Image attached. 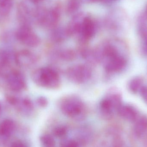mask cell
Here are the masks:
<instances>
[{
  "label": "cell",
  "instance_id": "obj_1",
  "mask_svg": "<svg viewBox=\"0 0 147 147\" xmlns=\"http://www.w3.org/2000/svg\"><path fill=\"white\" fill-rule=\"evenodd\" d=\"M32 79L37 85L46 89H57L60 84L58 73L50 67H42L34 71L32 74Z\"/></svg>",
  "mask_w": 147,
  "mask_h": 147
},
{
  "label": "cell",
  "instance_id": "obj_2",
  "mask_svg": "<svg viewBox=\"0 0 147 147\" xmlns=\"http://www.w3.org/2000/svg\"><path fill=\"white\" fill-rule=\"evenodd\" d=\"M60 109L65 115L75 120H80L85 115L86 109L83 102L76 97H69L64 99Z\"/></svg>",
  "mask_w": 147,
  "mask_h": 147
},
{
  "label": "cell",
  "instance_id": "obj_3",
  "mask_svg": "<svg viewBox=\"0 0 147 147\" xmlns=\"http://www.w3.org/2000/svg\"><path fill=\"white\" fill-rule=\"evenodd\" d=\"M92 74L90 68L85 65L73 66L66 70L68 78L76 84H81L87 82L91 77Z\"/></svg>",
  "mask_w": 147,
  "mask_h": 147
},
{
  "label": "cell",
  "instance_id": "obj_4",
  "mask_svg": "<svg viewBox=\"0 0 147 147\" xmlns=\"http://www.w3.org/2000/svg\"><path fill=\"white\" fill-rule=\"evenodd\" d=\"M15 37L20 42L30 47L37 46L40 43L38 36L28 24H22L17 29Z\"/></svg>",
  "mask_w": 147,
  "mask_h": 147
},
{
  "label": "cell",
  "instance_id": "obj_5",
  "mask_svg": "<svg viewBox=\"0 0 147 147\" xmlns=\"http://www.w3.org/2000/svg\"><path fill=\"white\" fill-rule=\"evenodd\" d=\"M127 64V58L123 55L117 56L103 63L105 71L111 73L121 71L126 67Z\"/></svg>",
  "mask_w": 147,
  "mask_h": 147
},
{
  "label": "cell",
  "instance_id": "obj_6",
  "mask_svg": "<svg viewBox=\"0 0 147 147\" xmlns=\"http://www.w3.org/2000/svg\"><path fill=\"white\" fill-rule=\"evenodd\" d=\"M7 82L9 88L14 91H20L26 87V82L22 74L17 70L11 72L8 74Z\"/></svg>",
  "mask_w": 147,
  "mask_h": 147
},
{
  "label": "cell",
  "instance_id": "obj_7",
  "mask_svg": "<svg viewBox=\"0 0 147 147\" xmlns=\"http://www.w3.org/2000/svg\"><path fill=\"white\" fill-rule=\"evenodd\" d=\"M117 112L121 118L130 122H134L140 116L136 108L130 104H122Z\"/></svg>",
  "mask_w": 147,
  "mask_h": 147
},
{
  "label": "cell",
  "instance_id": "obj_8",
  "mask_svg": "<svg viewBox=\"0 0 147 147\" xmlns=\"http://www.w3.org/2000/svg\"><path fill=\"white\" fill-rule=\"evenodd\" d=\"M99 109L101 116L105 120L111 119L114 115V111H117L113 102L107 96L100 102Z\"/></svg>",
  "mask_w": 147,
  "mask_h": 147
},
{
  "label": "cell",
  "instance_id": "obj_9",
  "mask_svg": "<svg viewBox=\"0 0 147 147\" xmlns=\"http://www.w3.org/2000/svg\"><path fill=\"white\" fill-rule=\"evenodd\" d=\"M134 123L133 135L136 139H140L147 133V116H140Z\"/></svg>",
  "mask_w": 147,
  "mask_h": 147
},
{
  "label": "cell",
  "instance_id": "obj_10",
  "mask_svg": "<svg viewBox=\"0 0 147 147\" xmlns=\"http://www.w3.org/2000/svg\"><path fill=\"white\" fill-rule=\"evenodd\" d=\"M95 27L93 21L90 17H85L82 22L81 33L84 41L92 38L95 33Z\"/></svg>",
  "mask_w": 147,
  "mask_h": 147
},
{
  "label": "cell",
  "instance_id": "obj_11",
  "mask_svg": "<svg viewBox=\"0 0 147 147\" xmlns=\"http://www.w3.org/2000/svg\"><path fill=\"white\" fill-rule=\"evenodd\" d=\"M16 64L19 65H26L33 64L35 61V57L28 50H23L16 53L15 55Z\"/></svg>",
  "mask_w": 147,
  "mask_h": 147
},
{
  "label": "cell",
  "instance_id": "obj_12",
  "mask_svg": "<svg viewBox=\"0 0 147 147\" xmlns=\"http://www.w3.org/2000/svg\"><path fill=\"white\" fill-rule=\"evenodd\" d=\"M14 124L11 120H5L0 123V136L8 138L13 131Z\"/></svg>",
  "mask_w": 147,
  "mask_h": 147
},
{
  "label": "cell",
  "instance_id": "obj_13",
  "mask_svg": "<svg viewBox=\"0 0 147 147\" xmlns=\"http://www.w3.org/2000/svg\"><path fill=\"white\" fill-rule=\"evenodd\" d=\"M144 79L140 76H136L130 79L128 83L127 88L129 91L133 94L140 92L143 86Z\"/></svg>",
  "mask_w": 147,
  "mask_h": 147
},
{
  "label": "cell",
  "instance_id": "obj_14",
  "mask_svg": "<svg viewBox=\"0 0 147 147\" xmlns=\"http://www.w3.org/2000/svg\"><path fill=\"white\" fill-rule=\"evenodd\" d=\"M13 6V0H0V15L5 17L10 14Z\"/></svg>",
  "mask_w": 147,
  "mask_h": 147
},
{
  "label": "cell",
  "instance_id": "obj_15",
  "mask_svg": "<svg viewBox=\"0 0 147 147\" xmlns=\"http://www.w3.org/2000/svg\"><path fill=\"white\" fill-rule=\"evenodd\" d=\"M138 33L141 41H147V24L145 20L140 22L138 25Z\"/></svg>",
  "mask_w": 147,
  "mask_h": 147
},
{
  "label": "cell",
  "instance_id": "obj_16",
  "mask_svg": "<svg viewBox=\"0 0 147 147\" xmlns=\"http://www.w3.org/2000/svg\"><path fill=\"white\" fill-rule=\"evenodd\" d=\"M40 142L43 146L47 147L55 146L56 142L53 137L49 135H45L40 138Z\"/></svg>",
  "mask_w": 147,
  "mask_h": 147
},
{
  "label": "cell",
  "instance_id": "obj_17",
  "mask_svg": "<svg viewBox=\"0 0 147 147\" xmlns=\"http://www.w3.org/2000/svg\"><path fill=\"white\" fill-rule=\"evenodd\" d=\"M68 128L64 126L57 127L53 130V134L56 137L59 138H63L65 137L68 133Z\"/></svg>",
  "mask_w": 147,
  "mask_h": 147
},
{
  "label": "cell",
  "instance_id": "obj_18",
  "mask_svg": "<svg viewBox=\"0 0 147 147\" xmlns=\"http://www.w3.org/2000/svg\"><path fill=\"white\" fill-rule=\"evenodd\" d=\"M60 56L63 60L69 61L73 60L75 58V54L74 52L71 50H66L61 52Z\"/></svg>",
  "mask_w": 147,
  "mask_h": 147
},
{
  "label": "cell",
  "instance_id": "obj_19",
  "mask_svg": "<svg viewBox=\"0 0 147 147\" xmlns=\"http://www.w3.org/2000/svg\"><path fill=\"white\" fill-rule=\"evenodd\" d=\"M112 146L114 147H123L125 145V142L122 137L119 134L114 135L112 141Z\"/></svg>",
  "mask_w": 147,
  "mask_h": 147
},
{
  "label": "cell",
  "instance_id": "obj_20",
  "mask_svg": "<svg viewBox=\"0 0 147 147\" xmlns=\"http://www.w3.org/2000/svg\"><path fill=\"white\" fill-rule=\"evenodd\" d=\"M60 146L62 147H78L81 146L80 142L78 140H64L61 144Z\"/></svg>",
  "mask_w": 147,
  "mask_h": 147
},
{
  "label": "cell",
  "instance_id": "obj_21",
  "mask_svg": "<svg viewBox=\"0 0 147 147\" xmlns=\"http://www.w3.org/2000/svg\"><path fill=\"white\" fill-rule=\"evenodd\" d=\"M79 2L78 0H71L67 6V12L72 13L75 12L79 7Z\"/></svg>",
  "mask_w": 147,
  "mask_h": 147
},
{
  "label": "cell",
  "instance_id": "obj_22",
  "mask_svg": "<svg viewBox=\"0 0 147 147\" xmlns=\"http://www.w3.org/2000/svg\"><path fill=\"white\" fill-rule=\"evenodd\" d=\"M37 104L41 108H45L48 105L47 99L44 97L40 96L36 100Z\"/></svg>",
  "mask_w": 147,
  "mask_h": 147
},
{
  "label": "cell",
  "instance_id": "obj_23",
  "mask_svg": "<svg viewBox=\"0 0 147 147\" xmlns=\"http://www.w3.org/2000/svg\"><path fill=\"white\" fill-rule=\"evenodd\" d=\"M141 96L147 105V86H143L140 91Z\"/></svg>",
  "mask_w": 147,
  "mask_h": 147
},
{
  "label": "cell",
  "instance_id": "obj_24",
  "mask_svg": "<svg viewBox=\"0 0 147 147\" xmlns=\"http://www.w3.org/2000/svg\"><path fill=\"white\" fill-rule=\"evenodd\" d=\"M140 51L143 56L147 57V41H141Z\"/></svg>",
  "mask_w": 147,
  "mask_h": 147
},
{
  "label": "cell",
  "instance_id": "obj_25",
  "mask_svg": "<svg viewBox=\"0 0 147 147\" xmlns=\"http://www.w3.org/2000/svg\"><path fill=\"white\" fill-rule=\"evenodd\" d=\"M11 146L15 147H23L27 146L26 145H25L22 142L20 141H16L12 143Z\"/></svg>",
  "mask_w": 147,
  "mask_h": 147
},
{
  "label": "cell",
  "instance_id": "obj_26",
  "mask_svg": "<svg viewBox=\"0 0 147 147\" xmlns=\"http://www.w3.org/2000/svg\"><path fill=\"white\" fill-rule=\"evenodd\" d=\"M42 1H43V0H29V1H30L31 2L34 3H38Z\"/></svg>",
  "mask_w": 147,
  "mask_h": 147
},
{
  "label": "cell",
  "instance_id": "obj_27",
  "mask_svg": "<svg viewBox=\"0 0 147 147\" xmlns=\"http://www.w3.org/2000/svg\"><path fill=\"white\" fill-rule=\"evenodd\" d=\"M86 1L91 2H98V1H101V0H86Z\"/></svg>",
  "mask_w": 147,
  "mask_h": 147
},
{
  "label": "cell",
  "instance_id": "obj_28",
  "mask_svg": "<svg viewBox=\"0 0 147 147\" xmlns=\"http://www.w3.org/2000/svg\"><path fill=\"white\" fill-rule=\"evenodd\" d=\"M1 102H0V114H1Z\"/></svg>",
  "mask_w": 147,
  "mask_h": 147
},
{
  "label": "cell",
  "instance_id": "obj_29",
  "mask_svg": "<svg viewBox=\"0 0 147 147\" xmlns=\"http://www.w3.org/2000/svg\"><path fill=\"white\" fill-rule=\"evenodd\" d=\"M111 1H117V0H111Z\"/></svg>",
  "mask_w": 147,
  "mask_h": 147
},
{
  "label": "cell",
  "instance_id": "obj_30",
  "mask_svg": "<svg viewBox=\"0 0 147 147\" xmlns=\"http://www.w3.org/2000/svg\"><path fill=\"white\" fill-rule=\"evenodd\" d=\"M146 11H147V8H146Z\"/></svg>",
  "mask_w": 147,
  "mask_h": 147
},
{
  "label": "cell",
  "instance_id": "obj_31",
  "mask_svg": "<svg viewBox=\"0 0 147 147\" xmlns=\"http://www.w3.org/2000/svg\"><path fill=\"white\" fill-rule=\"evenodd\" d=\"M146 142H147L146 144H147V140H146Z\"/></svg>",
  "mask_w": 147,
  "mask_h": 147
}]
</instances>
